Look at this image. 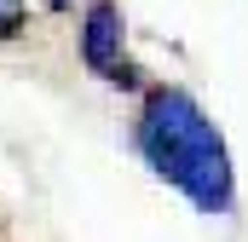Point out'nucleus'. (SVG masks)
<instances>
[{
    "mask_svg": "<svg viewBox=\"0 0 248 242\" xmlns=\"http://www.w3.org/2000/svg\"><path fill=\"white\" fill-rule=\"evenodd\" d=\"M133 150L139 162L179 190L196 213L219 219L237 208V162H231V144L219 133V121L208 116L185 87H144L139 98V121H133Z\"/></svg>",
    "mask_w": 248,
    "mask_h": 242,
    "instance_id": "nucleus-1",
    "label": "nucleus"
},
{
    "mask_svg": "<svg viewBox=\"0 0 248 242\" xmlns=\"http://www.w3.org/2000/svg\"><path fill=\"white\" fill-rule=\"evenodd\" d=\"M81 69L104 87H144V69L127 52V17L116 0H87V12H81Z\"/></svg>",
    "mask_w": 248,
    "mask_h": 242,
    "instance_id": "nucleus-2",
    "label": "nucleus"
},
{
    "mask_svg": "<svg viewBox=\"0 0 248 242\" xmlns=\"http://www.w3.org/2000/svg\"><path fill=\"white\" fill-rule=\"evenodd\" d=\"M29 35V0H0V41H23Z\"/></svg>",
    "mask_w": 248,
    "mask_h": 242,
    "instance_id": "nucleus-3",
    "label": "nucleus"
},
{
    "mask_svg": "<svg viewBox=\"0 0 248 242\" xmlns=\"http://www.w3.org/2000/svg\"><path fill=\"white\" fill-rule=\"evenodd\" d=\"M0 242H6V231H0Z\"/></svg>",
    "mask_w": 248,
    "mask_h": 242,
    "instance_id": "nucleus-4",
    "label": "nucleus"
}]
</instances>
